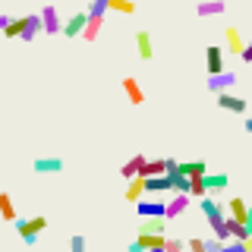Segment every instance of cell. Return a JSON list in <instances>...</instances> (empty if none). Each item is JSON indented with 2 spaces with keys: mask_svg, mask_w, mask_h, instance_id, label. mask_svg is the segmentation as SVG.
<instances>
[{
  "mask_svg": "<svg viewBox=\"0 0 252 252\" xmlns=\"http://www.w3.org/2000/svg\"><path fill=\"white\" fill-rule=\"evenodd\" d=\"M44 227H47V218H44V215H35V218H22V220H16V233H19L26 243H38V236H41Z\"/></svg>",
  "mask_w": 252,
  "mask_h": 252,
  "instance_id": "1",
  "label": "cell"
},
{
  "mask_svg": "<svg viewBox=\"0 0 252 252\" xmlns=\"http://www.w3.org/2000/svg\"><path fill=\"white\" fill-rule=\"evenodd\" d=\"M199 205H202V215H205V220H208V227H218L220 220L227 218V205L220 199H215V195H202Z\"/></svg>",
  "mask_w": 252,
  "mask_h": 252,
  "instance_id": "2",
  "label": "cell"
},
{
  "mask_svg": "<svg viewBox=\"0 0 252 252\" xmlns=\"http://www.w3.org/2000/svg\"><path fill=\"white\" fill-rule=\"evenodd\" d=\"M85 26H89V10H79V13H73L66 22H63V35L76 38V35H82V32H85Z\"/></svg>",
  "mask_w": 252,
  "mask_h": 252,
  "instance_id": "3",
  "label": "cell"
},
{
  "mask_svg": "<svg viewBox=\"0 0 252 252\" xmlns=\"http://www.w3.org/2000/svg\"><path fill=\"white\" fill-rule=\"evenodd\" d=\"M218 98V107H224V110H230V114H246V98H240V94H230V92H218L215 94Z\"/></svg>",
  "mask_w": 252,
  "mask_h": 252,
  "instance_id": "4",
  "label": "cell"
},
{
  "mask_svg": "<svg viewBox=\"0 0 252 252\" xmlns=\"http://www.w3.org/2000/svg\"><path fill=\"white\" fill-rule=\"evenodd\" d=\"M224 41H227V54H236V57H240V54L246 51V44H249L236 26H227V29H224Z\"/></svg>",
  "mask_w": 252,
  "mask_h": 252,
  "instance_id": "5",
  "label": "cell"
},
{
  "mask_svg": "<svg viewBox=\"0 0 252 252\" xmlns=\"http://www.w3.org/2000/svg\"><path fill=\"white\" fill-rule=\"evenodd\" d=\"M205 69H208V76L224 73V47L211 44L208 51H205Z\"/></svg>",
  "mask_w": 252,
  "mask_h": 252,
  "instance_id": "6",
  "label": "cell"
},
{
  "mask_svg": "<svg viewBox=\"0 0 252 252\" xmlns=\"http://www.w3.org/2000/svg\"><path fill=\"white\" fill-rule=\"evenodd\" d=\"M236 85V73H230V69H224V73H218V76H211L208 79V92H230Z\"/></svg>",
  "mask_w": 252,
  "mask_h": 252,
  "instance_id": "7",
  "label": "cell"
},
{
  "mask_svg": "<svg viewBox=\"0 0 252 252\" xmlns=\"http://www.w3.org/2000/svg\"><path fill=\"white\" fill-rule=\"evenodd\" d=\"M139 218H167V202H158V199H148V202H139Z\"/></svg>",
  "mask_w": 252,
  "mask_h": 252,
  "instance_id": "8",
  "label": "cell"
},
{
  "mask_svg": "<svg viewBox=\"0 0 252 252\" xmlns=\"http://www.w3.org/2000/svg\"><path fill=\"white\" fill-rule=\"evenodd\" d=\"M224 205H227V215L246 224V218H249V208H252V205H249L246 199H240V195H233V199H227Z\"/></svg>",
  "mask_w": 252,
  "mask_h": 252,
  "instance_id": "9",
  "label": "cell"
},
{
  "mask_svg": "<svg viewBox=\"0 0 252 252\" xmlns=\"http://www.w3.org/2000/svg\"><path fill=\"white\" fill-rule=\"evenodd\" d=\"M189 202H192L189 192H173V199L167 202V220H173L177 215H183V211L189 208Z\"/></svg>",
  "mask_w": 252,
  "mask_h": 252,
  "instance_id": "10",
  "label": "cell"
},
{
  "mask_svg": "<svg viewBox=\"0 0 252 252\" xmlns=\"http://www.w3.org/2000/svg\"><path fill=\"white\" fill-rule=\"evenodd\" d=\"M142 192H148V183H145V177H132V180H126V202H139L142 199Z\"/></svg>",
  "mask_w": 252,
  "mask_h": 252,
  "instance_id": "11",
  "label": "cell"
},
{
  "mask_svg": "<svg viewBox=\"0 0 252 252\" xmlns=\"http://www.w3.org/2000/svg\"><path fill=\"white\" fill-rule=\"evenodd\" d=\"M41 19H44V32H47V35H57V32H63L60 13L54 10V6H44V10H41Z\"/></svg>",
  "mask_w": 252,
  "mask_h": 252,
  "instance_id": "12",
  "label": "cell"
},
{
  "mask_svg": "<svg viewBox=\"0 0 252 252\" xmlns=\"http://www.w3.org/2000/svg\"><path fill=\"white\" fill-rule=\"evenodd\" d=\"M123 92H126V98H129V104H142V101H145V92H142V85L132 76H123Z\"/></svg>",
  "mask_w": 252,
  "mask_h": 252,
  "instance_id": "13",
  "label": "cell"
},
{
  "mask_svg": "<svg viewBox=\"0 0 252 252\" xmlns=\"http://www.w3.org/2000/svg\"><path fill=\"white\" fill-rule=\"evenodd\" d=\"M227 10V0H202L199 6H195V13L202 16V19H208V16H220Z\"/></svg>",
  "mask_w": 252,
  "mask_h": 252,
  "instance_id": "14",
  "label": "cell"
},
{
  "mask_svg": "<svg viewBox=\"0 0 252 252\" xmlns=\"http://www.w3.org/2000/svg\"><path fill=\"white\" fill-rule=\"evenodd\" d=\"M145 161H148V158H145V155H132V158H129V161H126V164H123V167H120V177H126V180H132V177H139V173H142V167H145Z\"/></svg>",
  "mask_w": 252,
  "mask_h": 252,
  "instance_id": "15",
  "label": "cell"
},
{
  "mask_svg": "<svg viewBox=\"0 0 252 252\" xmlns=\"http://www.w3.org/2000/svg\"><path fill=\"white\" fill-rule=\"evenodd\" d=\"M32 167H35V173H60L63 170V158H38L35 164H32Z\"/></svg>",
  "mask_w": 252,
  "mask_h": 252,
  "instance_id": "16",
  "label": "cell"
},
{
  "mask_svg": "<svg viewBox=\"0 0 252 252\" xmlns=\"http://www.w3.org/2000/svg\"><path fill=\"white\" fill-rule=\"evenodd\" d=\"M139 243H142L145 252H152V249H164V246H167V236H164V233H142L139 230Z\"/></svg>",
  "mask_w": 252,
  "mask_h": 252,
  "instance_id": "17",
  "label": "cell"
},
{
  "mask_svg": "<svg viewBox=\"0 0 252 252\" xmlns=\"http://www.w3.org/2000/svg\"><path fill=\"white\" fill-rule=\"evenodd\" d=\"M145 183H148V192H173V180H170V173H164V177H145Z\"/></svg>",
  "mask_w": 252,
  "mask_h": 252,
  "instance_id": "18",
  "label": "cell"
},
{
  "mask_svg": "<svg viewBox=\"0 0 252 252\" xmlns=\"http://www.w3.org/2000/svg\"><path fill=\"white\" fill-rule=\"evenodd\" d=\"M164 173H167V158H152L142 167V177H164Z\"/></svg>",
  "mask_w": 252,
  "mask_h": 252,
  "instance_id": "19",
  "label": "cell"
},
{
  "mask_svg": "<svg viewBox=\"0 0 252 252\" xmlns=\"http://www.w3.org/2000/svg\"><path fill=\"white\" fill-rule=\"evenodd\" d=\"M38 32H44V19H41V13H32L26 22V32H22V41H32Z\"/></svg>",
  "mask_w": 252,
  "mask_h": 252,
  "instance_id": "20",
  "label": "cell"
},
{
  "mask_svg": "<svg viewBox=\"0 0 252 252\" xmlns=\"http://www.w3.org/2000/svg\"><path fill=\"white\" fill-rule=\"evenodd\" d=\"M136 47H139V57L142 60H152V35H148V32L145 29H142V32H136Z\"/></svg>",
  "mask_w": 252,
  "mask_h": 252,
  "instance_id": "21",
  "label": "cell"
},
{
  "mask_svg": "<svg viewBox=\"0 0 252 252\" xmlns=\"http://www.w3.org/2000/svg\"><path fill=\"white\" fill-rule=\"evenodd\" d=\"M227 183H230L227 173H205V186H208V192H220V189H227Z\"/></svg>",
  "mask_w": 252,
  "mask_h": 252,
  "instance_id": "22",
  "label": "cell"
},
{
  "mask_svg": "<svg viewBox=\"0 0 252 252\" xmlns=\"http://www.w3.org/2000/svg\"><path fill=\"white\" fill-rule=\"evenodd\" d=\"M142 233H164L167 230V218H142Z\"/></svg>",
  "mask_w": 252,
  "mask_h": 252,
  "instance_id": "23",
  "label": "cell"
},
{
  "mask_svg": "<svg viewBox=\"0 0 252 252\" xmlns=\"http://www.w3.org/2000/svg\"><path fill=\"white\" fill-rule=\"evenodd\" d=\"M26 22H29V16H16V19L6 22L3 35H6V38H22V32H26Z\"/></svg>",
  "mask_w": 252,
  "mask_h": 252,
  "instance_id": "24",
  "label": "cell"
},
{
  "mask_svg": "<svg viewBox=\"0 0 252 252\" xmlns=\"http://www.w3.org/2000/svg\"><path fill=\"white\" fill-rule=\"evenodd\" d=\"M0 218H3V220H13V224L19 220V218H16V208H13L10 192H0Z\"/></svg>",
  "mask_w": 252,
  "mask_h": 252,
  "instance_id": "25",
  "label": "cell"
},
{
  "mask_svg": "<svg viewBox=\"0 0 252 252\" xmlns=\"http://www.w3.org/2000/svg\"><path fill=\"white\" fill-rule=\"evenodd\" d=\"M227 227H230V236H233V240H246V236L252 233L249 227L243 224V220H236V218H230V215H227Z\"/></svg>",
  "mask_w": 252,
  "mask_h": 252,
  "instance_id": "26",
  "label": "cell"
},
{
  "mask_svg": "<svg viewBox=\"0 0 252 252\" xmlns=\"http://www.w3.org/2000/svg\"><path fill=\"white\" fill-rule=\"evenodd\" d=\"M107 6L114 13H123V16H132V13H136V0H107Z\"/></svg>",
  "mask_w": 252,
  "mask_h": 252,
  "instance_id": "27",
  "label": "cell"
},
{
  "mask_svg": "<svg viewBox=\"0 0 252 252\" xmlns=\"http://www.w3.org/2000/svg\"><path fill=\"white\" fill-rule=\"evenodd\" d=\"M189 195H192V199H202V195H208V186H205V173L192 177V189H189Z\"/></svg>",
  "mask_w": 252,
  "mask_h": 252,
  "instance_id": "28",
  "label": "cell"
},
{
  "mask_svg": "<svg viewBox=\"0 0 252 252\" xmlns=\"http://www.w3.org/2000/svg\"><path fill=\"white\" fill-rule=\"evenodd\" d=\"M69 252H85V236H73V240H69Z\"/></svg>",
  "mask_w": 252,
  "mask_h": 252,
  "instance_id": "29",
  "label": "cell"
},
{
  "mask_svg": "<svg viewBox=\"0 0 252 252\" xmlns=\"http://www.w3.org/2000/svg\"><path fill=\"white\" fill-rule=\"evenodd\" d=\"M164 249H167V252H186L189 246H186L183 240H167V246H164Z\"/></svg>",
  "mask_w": 252,
  "mask_h": 252,
  "instance_id": "30",
  "label": "cell"
},
{
  "mask_svg": "<svg viewBox=\"0 0 252 252\" xmlns=\"http://www.w3.org/2000/svg\"><path fill=\"white\" fill-rule=\"evenodd\" d=\"M189 252H208V246H205V240H186Z\"/></svg>",
  "mask_w": 252,
  "mask_h": 252,
  "instance_id": "31",
  "label": "cell"
},
{
  "mask_svg": "<svg viewBox=\"0 0 252 252\" xmlns=\"http://www.w3.org/2000/svg\"><path fill=\"white\" fill-rule=\"evenodd\" d=\"M240 57H243V60H246V63H252V41L246 44V51H243V54H240Z\"/></svg>",
  "mask_w": 252,
  "mask_h": 252,
  "instance_id": "32",
  "label": "cell"
},
{
  "mask_svg": "<svg viewBox=\"0 0 252 252\" xmlns=\"http://www.w3.org/2000/svg\"><path fill=\"white\" fill-rule=\"evenodd\" d=\"M126 252H145V249H142V243L136 240V243H129V249H126Z\"/></svg>",
  "mask_w": 252,
  "mask_h": 252,
  "instance_id": "33",
  "label": "cell"
},
{
  "mask_svg": "<svg viewBox=\"0 0 252 252\" xmlns=\"http://www.w3.org/2000/svg\"><path fill=\"white\" fill-rule=\"evenodd\" d=\"M6 22H10V16H3V13H0V32L6 29Z\"/></svg>",
  "mask_w": 252,
  "mask_h": 252,
  "instance_id": "34",
  "label": "cell"
},
{
  "mask_svg": "<svg viewBox=\"0 0 252 252\" xmlns=\"http://www.w3.org/2000/svg\"><path fill=\"white\" fill-rule=\"evenodd\" d=\"M243 243H246V249L252 252V233H249V236H246V240H243Z\"/></svg>",
  "mask_w": 252,
  "mask_h": 252,
  "instance_id": "35",
  "label": "cell"
},
{
  "mask_svg": "<svg viewBox=\"0 0 252 252\" xmlns=\"http://www.w3.org/2000/svg\"><path fill=\"white\" fill-rule=\"evenodd\" d=\"M246 227H249V230H252V208H249V218H246Z\"/></svg>",
  "mask_w": 252,
  "mask_h": 252,
  "instance_id": "36",
  "label": "cell"
},
{
  "mask_svg": "<svg viewBox=\"0 0 252 252\" xmlns=\"http://www.w3.org/2000/svg\"><path fill=\"white\" fill-rule=\"evenodd\" d=\"M246 132H249V136H252V117H249V120H246Z\"/></svg>",
  "mask_w": 252,
  "mask_h": 252,
  "instance_id": "37",
  "label": "cell"
},
{
  "mask_svg": "<svg viewBox=\"0 0 252 252\" xmlns=\"http://www.w3.org/2000/svg\"><path fill=\"white\" fill-rule=\"evenodd\" d=\"M152 252H167V249H152Z\"/></svg>",
  "mask_w": 252,
  "mask_h": 252,
  "instance_id": "38",
  "label": "cell"
},
{
  "mask_svg": "<svg viewBox=\"0 0 252 252\" xmlns=\"http://www.w3.org/2000/svg\"><path fill=\"white\" fill-rule=\"evenodd\" d=\"M227 3H230V0H227Z\"/></svg>",
  "mask_w": 252,
  "mask_h": 252,
  "instance_id": "39",
  "label": "cell"
}]
</instances>
